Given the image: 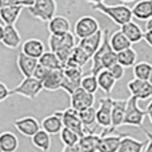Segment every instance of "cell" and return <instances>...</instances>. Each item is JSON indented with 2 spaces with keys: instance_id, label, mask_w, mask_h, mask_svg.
I'll return each instance as SVG.
<instances>
[{
  "instance_id": "obj_30",
  "label": "cell",
  "mask_w": 152,
  "mask_h": 152,
  "mask_svg": "<svg viewBox=\"0 0 152 152\" xmlns=\"http://www.w3.org/2000/svg\"><path fill=\"white\" fill-rule=\"evenodd\" d=\"M19 148V139L15 134L4 131L0 135V152H16Z\"/></svg>"
},
{
  "instance_id": "obj_37",
  "label": "cell",
  "mask_w": 152,
  "mask_h": 152,
  "mask_svg": "<svg viewBox=\"0 0 152 152\" xmlns=\"http://www.w3.org/2000/svg\"><path fill=\"white\" fill-rule=\"evenodd\" d=\"M60 140L64 145H76L80 140V135L76 134L72 129L64 127L63 131L60 132Z\"/></svg>"
},
{
  "instance_id": "obj_51",
  "label": "cell",
  "mask_w": 152,
  "mask_h": 152,
  "mask_svg": "<svg viewBox=\"0 0 152 152\" xmlns=\"http://www.w3.org/2000/svg\"><path fill=\"white\" fill-rule=\"evenodd\" d=\"M150 83L152 84V71H151V76H150Z\"/></svg>"
},
{
  "instance_id": "obj_29",
  "label": "cell",
  "mask_w": 152,
  "mask_h": 152,
  "mask_svg": "<svg viewBox=\"0 0 152 152\" xmlns=\"http://www.w3.org/2000/svg\"><path fill=\"white\" fill-rule=\"evenodd\" d=\"M110 44H111V47H112V50L119 53V52H121V51L127 50V48H131L132 43L129 42V39L120 29V31H115L110 36Z\"/></svg>"
},
{
  "instance_id": "obj_49",
  "label": "cell",
  "mask_w": 152,
  "mask_h": 152,
  "mask_svg": "<svg viewBox=\"0 0 152 152\" xmlns=\"http://www.w3.org/2000/svg\"><path fill=\"white\" fill-rule=\"evenodd\" d=\"M120 1H123V3H131V1H134V0H120Z\"/></svg>"
},
{
  "instance_id": "obj_19",
  "label": "cell",
  "mask_w": 152,
  "mask_h": 152,
  "mask_svg": "<svg viewBox=\"0 0 152 152\" xmlns=\"http://www.w3.org/2000/svg\"><path fill=\"white\" fill-rule=\"evenodd\" d=\"M63 81H64L63 68L52 69V71L50 72V75L47 76V79L43 81L44 91L55 92V91H59V89H63Z\"/></svg>"
},
{
  "instance_id": "obj_4",
  "label": "cell",
  "mask_w": 152,
  "mask_h": 152,
  "mask_svg": "<svg viewBox=\"0 0 152 152\" xmlns=\"http://www.w3.org/2000/svg\"><path fill=\"white\" fill-rule=\"evenodd\" d=\"M112 103L113 99L110 96L99 99V107L96 111V121L100 127H103V132L100 135L116 134L112 131Z\"/></svg>"
},
{
  "instance_id": "obj_2",
  "label": "cell",
  "mask_w": 152,
  "mask_h": 152,
  "mask_svg": "<svg viewBox=\"0 0 152 152\" xmlns=\"http://www.w3.org/2000/svg\"><path fill=\"white\" fill-rule=\"evenodd\" d=\"M48 45L52 52H55L61 60L63 66L67 63L69 59L72 51L76 47L75 45V34L72 32H67V34L60 35H51L48 37Z\"/></svg>"
},
{
  "instance_id": "obj_23",
  "label": "cell",
  "mask_w": 152,
  "mask_h": 152,
  "mask_svg": "<svg viewBox=\"0 0 152 152\" xmlns=\"http://www.w3.org/2000/svg\"><path fill=\"white\" fill-rule=\"evenodd\" d=\"M48 31L51 35H60L71 32V23L66 16H55L48 21Z\"/></svg>"
},
{
  "instance_id": "obj_15",
  "label": "cell",
  "mask_w": 152,
  "mask_h": 152,
  "mask_svg": "<svg viewBox=\"0 0 152 152\" xmlns=\"http://www.w3.org/2000/svg\"><path fill=\"white\" fill-rule=\"evenodd\" d=\"M40 123H42V129L47 131L50 135H60V132L64 128V123H63V118H61L60 111H56L52 115L45 116Z\"/></svg>"
},
{
  "instance_id": "obj_28",
  "label": "cell",
  "mask_w": 152,
  "mask_h": 152,
  "mask_svg": "<svg viewBox=\"0 0 152 152\" xmlns=\"http://www.w3.org/2000/svg\"><path fill=\"white\" fill-rule=\"evenodd\" d=\"M97 76V83H99V88L102 89L103 92L105 94H111L115 87V84L118 83V80L115 79V76L111 74L110 69H103L100 71L99 74L96 75Z\"/></svg>"
},
{
  "instance_id": "obj_24",
  "label": "cell",
  "mask_w": 152,
  "mask_h": 152,
  "mask_svg": "<svg viewBox=\"0 0 152 152\" xmlns=\"http://www.w3.org/2000/svg\"><path fill=\"white\" fill-rule=\"evenodd\" d=\"M132 13H134V18L139 20H150L152 18V0H139L132 7Z\"/></svg>"
},
{
  "instance_id": "obj_39",
  "label": "cell",
  "mask_w": 152,
  "mask_h": 152,
  "mask_svg": "<svg viewBox=\"0 0 152 152\" xmlns=\"http://www.w3.org/2000/svg\"><path fill=\"white\" fill-rule=\"evenodd\" d=\"M35 0H0V5H21V7H32Z\"/></svg>"
},
{
  "instance_id": "obj_26",
  "label": "cell",
  "mask_w": 152,
  "mask_h": 152,
  "mask_svg": "<svg viewBox=\"0 0 152 152\" xmlns=\"http://www.w3.org/2000/svg\"><path fill=\"white\" fill-rule=\"evenodd\" d=\"M100 139H102L100 134H86L84 136H81L77 143L80 152H96L99 148Z\"/></svg>"
},
{
  "instance_id": "obj_5",
  "label": "cell",
  "mask_w": 152,
  "mask_h": 152,
  "mask_svg": "<svg viewBox=\"0 0 152 152\" xmlns=\"http://www.w3.org/2000/svg\"><path fill=\"white\" fill-rule=\"evenodd\" d=\"M56 11H58L56 0H35L34 5L28 8V12L34 18L44 23H48L51 19L55 18Z\"/></svg>"
},
{
  "instance_id": "obj_50",
  "label": "cell",
  "mask_w": 152,
  "mask_h": 152,
  "mask_svg": "<svg viewBox=\"0 0 152 152\" xmlns=\"http://www.w3.org/2000/svg\"><path fill=\"white\" fill-rule=\"evenodd\" d=\"M144 132L147 134V136H148V137H152V134H150V132H147V131H144Z\"/></svg>"
},
{
  "instance_id": "obj_13",
  "label": "cell",
  "mask_w": 152,
  "mask_h": 152,
  "mask_svg": "<svg viewBox=\"0 0 152 152\" xmlns=\"http://www.w3.org/2000/svg\"><path fill=\"white\" fill-rule=\"evenodd\" d=\"M13 126L21 135L27 137H32L36 132L42 129V123L34 116H24V118L16 119L13 121Z\"/></svg>"
},
{
  "instance_id": "obj_35",
  "label": "cell",
  "mask_w": 152,
  "mask_h": 152,
  "mask_svg": "<svg viewBox=\"0 0 152 152\" xmlns=\"http://www.w3.org/2000/svg\"><path fill=\"white\" fill-rule=\"evenodd\" d=\"M96 111H97L96 108L89 107V108H86V110L79 112L81 121H83L84 127H86V129H87V134H94V131L89 128H91L95 123H97L96 121Z\"/></svg>"
},
{
  "instance_id": "obj_14",
  "label": "cell",
  "mask_w": 152,
  "mask_h": 152,
  "mask_svg": "<svg viewBox=\"0 0 152 152\" xmlns=\"http://www.w3.org/2000/svg\"><path fill=\"white\" fill-rule=\"evenodd\" d=\"M0 40H1L3 45H5L7 48H11V50H15L21 44V36L19 34V31L16 29L15 24H12V26L3 24Z\"/></svg>"
},
{
  "instance_id": "obj_27",
  "label": "cell",
  "mask_w": 152,
  "mask_h": 152,
  "mask_svg": "<svg viewBox=\"0 0 152 152\" xmlns=\"http://www.w3.org/2000/svg\"><path fill=\"white\" fill-rule=\"evenodd\" d=\"M120 29H121V32L128 37L132 44L144 40V32L142 31V28H140L135 21H129V23L124 24V26L120 27Z\"/></svg>"
},
{
  "instance_id": "obj_38",
  "label": "cell",
  "mask_w": 152,
  "mask_h": 152,
  "mask_svg": "<svg viewBox=\"0 0 152 152\" xmlns=\"http://www.w3.org/2000/svg\"><path fill=\"white\" fill-rule=\"evenodd\" d=\"M81 88H84L86 91L91 92V94H96L99 89V83H97V76L96 75H86L81 79Z\"/></svg>"
},
{
  "instance_id": "obj_3",
  "label": "cell",
  "mask_w": 152,
  "mask_h": 152,
  "mask_svg": "<svg viewBox=\"0 0 152 152\" xmlns=\"http://www.w3.org/2000/svg\"><path fill=\"white\" fill-rule=\"evenodd\" d=\"M92 10L102 12L108 19H111L116 26H120V27L132 21V18H134L132 8L127 7L124 4L107 5L104 3H99V4H92Z\"/></svg>"
},
{
  "instance_id": "obj_1",
  "label": "cell",
  "mask_w": 152,
  "mask_h": 152,
  "mask_svg": "<svg viewBox=\"0 0 152 152\" xmlns=\"http://www.w3.org/2000/svg\"><path fill=\"white\" fill-rule=\"evenodd\" d=\"M107 34L108 31H105L102 45L96 51V53L92 56V66L89 69L92 75H97L103 69H110L113 64L118 63V52L112 50L110 44V37H107Z\"/></svg>"
},
{
  "instance_id": "obj_36",
  "label": "cell",
  "mask_w": 152,
  "mask_h": 152,
  "mask_svg": "<svg viewBox=\"0 0 152 152\" xmlns=\"http://www.w3.org/2000/svg\"><path fill=\"white\" fill-rule=\"evenodd\" d=\"M152 71V64L147 61H139L134 66V76L140 80H150Z\"/></svg>"
},
{
  "instance_id": "obj_48",
  "label": "cell",
  "mask_w": 152,
  "mask_h": 152,
  "mask_svg": "<svg viewBox=\"0 0 152 152\" xmlns=\"http://www.w3.org/2000/svg\"><path fill=\"white\" fill-rule=\"evenodd\" d=\"M87 3H91V4H99V3H103L104 0H86Z\"/></svg>"
},
{
  "instance_id": "obj_34",
  "label": "cell",
  "mask_w": 152,
  "mask_h": 152,
  "mask_svg": "<svg viewBox=\"0 0 152 152\" xmlns=\"http://www.w3.org/2000/svg\"><path fill=\"white\" fill-rule=\"evenodd\" d=\"M39 63L43 64L44 67L50 69H58V68H63V63L59 59V56L56 55L52 51H48V52H44L42 55V58L39 59Z\"/></svg>"
},
{
  "instance_id": "obj_10",
  "label": "cell",
  "mask_w": 152,
  "mask_h": 152,
  "mask_svg": "<svg viewBox=\"0 0 152 152\" xmlns=\"http://www.w3.org/2000/svg\"><path fill=\"white\" fill-rule=\"evenodd\" d=\"M60 113H61V118H63L64 127L75 131L76 134L80 135V137L87 134V129H86V127H84L83 121H81V119H80L79 111H76L75 108L69 107L64 111H60Z\"/></svg>"
},
{
  "instance_id": "obj_47",
  "label": "cell",
  "mask_w": 152,
  "mask_h": 152,
  "mask_svg": "<svg viewBox=\"0 0 152 152\" xmlns=\"http://www.w3.org/2000/svg\"><path fill=\"white\" fill-rule=\"evenodd\" d=\"M145 31H152V18L145 21Z\"/></svg>"
},
{
  "instance_id": "obj_42",
  "label": "cell",
  "mask_w": 152,
  "mask_h": 152,
  "mask_svg": "<svg viewBox=\"0 0 152 152\" xmlns=\"http://www.w3.org/2000/svg\"><path fill=\"white\" fill-rule=\"evenodd\" d=\"M8 96H11V89L4 83H0V102H4Z\"/></svg>"
},
{
  "instance_id": "obj_31",
  "label": "cell",
  "mask_w": 152,
  "mask_h": 152,
  "mask_svg": "<svg viewBox=\"0 0 152 152\" xmlns=\"http://www.w3.org/2000/svg\"><path fill=\"white\" fill-rule=\"evenodd\" d=\"M147 144L145 142H140V140L134 139L132 136L124 135L121 137L120 147H119L118 152H143V148Z\"/></svg>"
},
{
  "instance_id": "obj_44",
  "label": "cell",
  "mask_w": 152,
  "mask_h": 152,
  "mask_svg": "<svg viewBox=\"0 0 152 152\" xmlns=\"http://www.w3.org/2000/svg\"><path fill=\"white\" fill-rule=\"evenodd\" d=\"M144 42L147 43L150 47H152V31H145L144 32Z\"/></svg>"
},
{
  "instance_id": "obj_16",
  "label": "cell",
  "mask_w": 152,
  "mask_h": 152,
  "mask_svg": "<svg viewBox=\"0 0 152 152\" xmlns=\"http://www.w3.org/2000/svg\"><path fill=\"white\" fill-rule=\"evenodd\" d=\"M37 64H39V59L31 58V56L26 55V53L20 52L16 56V66L18 69L24 77H31L34 76V72L36 69Z\"/></svg>"
},
{
  "instance_id": "obj_43",
  "label": "cell",
  "mask_w": 152,
  "mask_h": 152,
  "mask_svg": "<svg viewBox=\"0 0 152 152\" xmlns=\"http://www.w3.org/2000/svg\"><path fill=\"white\" fill-rule=\"evenodd\" d=\"M61 152H80L79 144L76 145H64V148L61 150Z\"/></svg>"
},
{
  "instance_id": "obj_20",
  "label": "cell",
  "mask_w": 152,
  "mask_h": 152,
  "mask_svg": "<svg viewBox=\"0 0 152 152\" xmlns=\"http://www.w3.org/2000/svg\"><path fill=\"white\" fill-rule=\"evenodd\" d=\"M127 111V100H116L113 99L112 103V131L116 132V128L124 126Z\"/></svg>"
},
{
  "instance_id": "obj_41",
  "label": "cell",
  "mask_w": 152,
  "mask_h": 152,
  "mask_svg": "<svg viewBox=\"0 0 152 152\" xmlns=\"http://www.w3.org/2000/svg\"><path fill=\"white\" fill-rule=\"evenodd\" d=\"M110 71H111V74L115 76L116 80L119 81V80H121V79L124 77V74H126V67H123L120 63H116V64H113V66L111 67Z\"/></svg>"
},
{
  "instance_id": "obj_6",
  "label": "cell",
  "mask_w": 152,
  "mask_h": 152,
  "mask_svg": "<svg viewBox=\"0 0 152 152\" xmlns=\"http://www.w3.org/2000/svg\"><path fill=\"white\" fill-rule=\"evenodd\" d=\"M43 89H44L43 81L35 76H31V77H24L21 83L11 91V95H20L27 99H35Z\"/></svg>"
},
{
  "instance_id": "obj_40",
  "label": "cell",
  "mask_w": 152,
  "mask_h": 152,
  "mask_svg": "<svg viewBox=\"0 0 152 152\" xmlns=\"http://www.w3.org/2000/svg\"><path fill=\"white\" fill-rule=\"evenodd\" d=\"M52 71V69H50V68H47V67H44L43 64H37V67H36V69H35V72H34V76L36 79H39V80H42V81H44L45 79H47V76L50 75V72Z\"/></svg>"
},
{
  "instance_id": "obj_8",
  "label": "cell",
  "mask_w": 152,
  "mask_h": 152,
  "mask_svg": "<svg viewBox=\"0 0 152 152\" xmlns=\"http://www.w3.org/2000/svg\"><path fill=\"white\" fill-rule=\"evenodd\" d=\"M64 81H63V91H66L68 95H72L79 87L81 86L83 79V67L75 66H64Z\"/></svg>"
},
{
  "instance_id": "obj_12",
  "label": "cell",
  "mask_w": 152,
  "mask_h": 152,
  "mask_svg": "<svg viewBox=\"0 0 152 152\" xmlns=\"http://www.w3.org/2000/svg\"><path fill=\"white\" fill-rule=\"evenodd\" d=\"M127 88L131 96H135L139 100L152 99V84L150 83V80H140L135 77L134 80L128 81Z\"/></svg>"
},
{
  "instance_id": "obj_11",
  "label": "cell",
  "mask_w": 152,
  "mask_h": 152,
  "mask_svg": "<svg viewBox=\"0 0 152 152\" xmlns=\"http://www.w3.org/2000/svg\"><path fill=\"white\" fill-rule=\"evenodd\" d=\"M69 103H71V107L75 108L76 111H83L86 108L94 107L95 103V94L86 91L84 88L79 87L74 92L72 95H69Z\"/></svg>"
},
{
  "instance_id": "obj_32",
  "label": "cell",
  "mask_w": 152,
  "mask_h": 152,
  "mask_svg": "<svg viewBox=\"0 0 152 152\" xmlns=\"http://www.w3.org/2000/svg\"><path fill=\"white\" fill-rule=\"evenodd\" d=\"M32 144L34 147H36L37 150H40L42 152H48L51 148V135L48 134L44 129H40L39 132L34 135L31 137Z\"/></svg>"
},
{
  "instance_id": "obj_9",
  "label": "cell",
  "mask_w": 152,
  "mask_h": 152,
  "mask_svg": "<svg viewBox=\"0 0 152 152\" xmlns=\"http://www.w3.org/2000/svg\"><path fill=\"white\" fill-rule=\"evenodd\" d=\"M100 31L99 21L92 16H81L75 23V36L79 40L95 35Z\"/></svg>"
},
{
  "instance_id": "obj_7",
  "label": "cell",
  "mask_w": 152,
  "mask_h": 152,
  "mask_svg": "<svg viewBox=\"0 0 152 152\" xmlns=\"http://www.w3.org/2000/svg\"><path fill=\"white\" fill-rule=\"evenodd\" d=\"M139 99L135 96H129L127 99V111H126V119H124V126H132V127H142L144 118L147 116V111L142 110L137 104Z\"/></svg>"
},
{
  "instance_id": "obj_25",
  "label": "cell",
  "mask_w": 152,
  "mask_h": 152,
  "mask_svg": "<svg viewBox=\"0 0 152 152\" xmlns=\"http://www.w3.org/2000/svg\"><path fill=\"white\" fill-rule=\"evenodd\" d=\"M89 60H92V56L89 53H87L80 45H76L72 51L69 59L67 60V63L64 66H75V67H84ZM63 66V67H64Z\"/></svg>"
},
{
  "instance_id": "obj_17",
  "label": "cell",
  "mask_w": 152,
  "mask_h": 152,
  "mask_svg": "<svg viewBox=\"0 0 152 152\" xmlns=\"http://www.w3.org/2000/svg\"><path fill=\"white\" fill-rule=\"evenodd\" d=\"M104 34H105V31H102V29H100L99 32H96V34L92 35V36L80 39L77 45H80L87 53L94 56L95 53H96V51L100 48V45H102L103 39H104Z\"/></svg>"
},
{
  "instance_id": "obj_18",
  "label": "cell",
  "mask_w": 152,
  "mask_h": 152,
  "mask_svg": "<svg viewBox=\"0 0 152 152\" xmlns=\"http://www.w3.org/2000/svg\"><path fill=\"white\" fill-rule=\"evenodd\" d=\"M102 139L99 143L97 152H118L120 147L121 137L124 136L123 134H110V135H100Z\"/></svg>"
},
{
  "instance_id": "obj_22",
  "label": "cell",
  "mask_w": 152,
  "mask_h": 152,
  "mask_svg": "<svg viewBox=\"0 0 152 152\" xmlns=\"http://www.w3.org/2000/svg\"><path fill=\"white\" fill-rule=\"evenodd\" d=\"M23 7L21 5H0V20L3 24H15L20 16Z\"/></svg>"
},
{
  "instance_id": "obj_45",
  "label": "cell",
  "mask_w": 152,
  "mask_h": 152,
  "mask_svg": "<svg viewBox=\"0 0 152 152\" xmlns=\"http://www.w3.org/2000/svg\"><path fill=\"white\" fill-rule=\"evenodd\" d=\"M147 116H148V119H150V121H151V124H152V103H150V104L147 105Z\"/></svg>"
},
{
  "instance_id": "obj_21",
  "label": "cell",
  "mask_w": 152,
  "mask_h": 152,
  "mask_svg": "<svg viewBox=\"0 0 152 152\" xmlns=\"http://www.w3.org/2000/svg\"><path fill=\"white\" fill-rule=\"evenodd\" d=\"M21 52L28 55V56H31V58L40 59L43 53L45 52L44 43H43L40 39H35V37L28 39L23 43V45H21Z\"/></svg>"
},
{
  "instance_id": "obj_33",
  "label": "cell",
  "mask_w": 152,
  "mask_h": 152,
  "mask_svg": "<svg viewBox=\"0 0 152 152\" xmlns=\"http://www.w3.org/2000/svg\"><path fill=\"white\" fill-rule=\"evenodd\" d=\"M118 63H120L123 67L129 68V67H134L137 63V53L134 48H127V50L121 51L118 53Z\"/></svg>"
},
{
  "instance_id": "obj_46",
  "label": "cell",
  "mask_w": 152,
  "mask_h": 152,
  "mask_svg": "<svg viewBox=\"0 0 152 152\" xmlns=\"http://www.w3.org/2000/svg\"><path fill=\"white\" fill-rule=\"evenodd\" d=\"M148 143H147V145H145V148H144V152H152V137H148Z\"/></svg>"
}]
</instances>
